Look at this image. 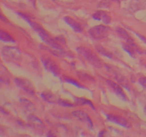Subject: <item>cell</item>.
<instances>
[{"instance_id":"ffe728a7","label":"cell","mask_w":146,"mask_h":137,"mask_svg":"<svg viewBox=\"0 0 146 137\" xmlns=\"http://www.w3.org/2000/svg\"><path fill=\"white\" fill-rule=\"evenodd\" d=\"M21 103L22 104L23 106L25 108V109H27L29 111H32L35 109V107L34 105L29 100L25 99V98H22L21 99Z\"/></svg>"},{"instance_id":"3957f363","label":"cell","mask_w":146,"mask_h":137,"mask_svg":"<svg viewBox=\"0 0 146 137\" xmlns=\"http://www.w3.org/2000/svg\"><path fill=\"white\" fill-rule=\"evenodd\" d=\"M1 54L9 61H19L21 59V51L15 47H4L1 50Z\"/></svg>"},{"instance_id":"44dd1931","label":"cell","mask_w":146,"mask_h":137,"mask_svg":"<svg viewBox=\"0 0 146 137\" xmlns=\"http://www.w3.org/2000/svg\"><path fill=\"white\" fill-rule=\"evenodd\" d=\"M77 75L79 77V78H81L83 81H86L87 82H94V78L85 72H81L80 71V72L77 73Z\"/></svg>"},{"instance_id":"7402d4cb","label":"cell","mask_w":146,"mask_h":137,"mask_svg":"<svg viewBox=\"0 0 146 137\" xmlns=\"http://www.w3.org/2000/svg\"><path fill=\"white\" fill-rule=\"evenodd\" d=\"M64 80H65V81H66V82L72 84V85L76 86L78 87V88H85V87L83 86V85H81V84H80V83L78 82L77 80H75V79H74V78H70V77H67V76H64Z\"/></svg>"},{"instance_id":"5bb4252c","label":"cell","mask_w":146,"mask_h":137,"mask_svg":"<svg viewBox=\"0 0 146 137\" xmlns=\"http://www.w3.org/2000/svg\"><path fill=\"white\" fill-rule=\"evenodd\" d=\"M41 97L44 98L45 101H48V102L51 103V104H58V99H57L56 96L54 95L53 93L48 92V91H44L41 94Z\"/></svg>"},{"instance_id":"d4e9b609","label":"cell","mask_w":146,"mask_h":137,"mask_svg":"<svg viewBox=\"0 0 146 137\" xmlns=\"http://www.w3.org/2000/svg\"><path fill=\"white\" fill-rule=\"evenodd\" d=\"M8 78L4 76H0V85L1 83H8Z\"/></svg>"},{"instance_id":"d6986e66","label":"cell","mask_w":146,"mask_h":137,"mask_svg":"<svg viewBox=\"0 0 146 137\" xmlns=\"http://www.w3.org/2000/svg\"><path fill=\"white\" fill-rule=\"evenodd\" d=\"M115 78L116 79V81L119 83V84L121 86H124L125 88H128V80L125 78L124 76H123L122 75L119 74H115Z\"/></svg>"},{"instance_id":"e0dca14e","label":"cell","mask_w":146,"mask_h":137,"mask_svg":"<svg viewBox=\"0 0 146 137\" xmlns=\"http://www.w3.org/2000/svg\"><path fill=\"white\" fill-rule=\"evenodd\" d=\"M74 101H75V103L76 104H79V105H88L91 106L93 109H95L92 102L89 101V100L86 99V98H83V97H74Z\"/></svg>"},{"instance_id":"7c38bea8","label":"cell","mask_w":146,"mask_h":137,"mask_svg":"<svg viewBox=\"0 0 146 137\" xmlns=\"http://www.w3.org/2000/svg\"><path fill=\"white\" fill-rule=\"evenodd\" d=\"M93 19L98 21H101L106 24H109L111 21V19L106 11L100 10L97 11L93 14Z\"/></svg>"},{"instance_id":"8992f818","label":"cell","mask_w":146,"mask_h":137,"mask_svg":"<svg viewBox=\"0 0 146 137\" xmlns=\"http://www.w3.org/2000/svg\"><path fill=\"white\" fill-rule=\"evenodd\" d=\"M14 81L17 86L24 90L27 94H31V95H34L35 94V88H34V85L28 79L24 78H16Z\"/></svg>"},{"instance_id":"ac0fdd59","label":"cell","mask_w":146,"mask_h":137,"mask_svg":"<svg viewBox=\"0 0 146 137\" xmlns=\"http://www.w3.org/2000/svg\"><path fill=\"white\" fill-rule=\"evenodd\" d=\"M96 50L98 51V53H100V54H102V55L105 56V57H108V58L112 59L113 57V55L112 53L110 51H108V49L104 48V47H103L102 46H96Z\"/></svg>"},{"instance_id":"2e32d148","label":"cell","mask_w":146,"mask_h":137,"mask_svg":"<svg viewBox=\"0 0 146 137\" xmlns=\"http://www.w3.org/2000/svg\"><path fill=\"white\" fill-rule=\"evenodd\" d=\"M0 40L2 41H4V42H15L14 39L9 33L5 31H3V30H0Z\"/></svg>"},{"instance_id":"603a6c76","label":"cell","mask_w":146,"mask_h":137,"mask_svg":"<svg viewBox=\"0 0 146 137\" xmlns=\"http://www.w3.org/2000/svg\"><path fill=\"white\" fill-rule=\"evenodd\" d=\"M58 104L59 105L63 106H68V107H73L74 106V104L71 103L70 101H67V100L61 99V98H58Z\"/></svg>"},{"instance_id":"7a4b0ae2","label":"cell","mask_w":146,"mask_h":137,"mask_svg":"<svg viewBox=\"0 0 146 137\" xmlns=\"http://www.w3.org/2000/svg\"><path fill=\"white\" fill-rule=\"evenodd\" d=\"M77 51L80 55L82 56L85 59H86L94 67L98 68H101L102 67L101 60L98 58V56L94 51L90 50L89 49L86 48V47H80L77 48Z\"/></svg>"},{"instance_id":"4316f807","label":"cell","mask_w":146,"mask_h":137,"mask_svg":"<svg viewBox=\"0 0 146 137\" xmlns=\"http://www.w3.org/2000/svg\"><path fill=\"white\" fill-rule=\"evenodd\" d=\"M0 110H1V109H0Z\"/></svg>"},{"instance_id":"5b68a950","label":"cell","mask_w":146,"mask_h":137,"mask_svg":"<svg viewBox=\"0 0 146 137\" xmlns=\"http://www.w3.org/2000/svg\"><path fill=\"white\" fill-rule=\"evenodd\" d=\"M41 60L46 69L48 70L51 73H52L54 75L59 76L60 68L52 59L49 58L48 57L44 56V57H41Z\"/></svg>"},{"instance_id":"8fae6325","label":"cell","mask_w":146,"mask_h":137,"mask_svg":"<svg viewBox=\"0 0 146 137\" xmlns=\"http://www.w3.org/2000/svg\"><path fill=\"white\" fill-rule=\"evenodd\" d=\"M123 48L132 57H135L136 54H141V50H140L139 47L135 44L134 41L125 42V44H123Z\"/></svg>"},{"instance_id":"6da1fadb","label":"cell","mask_w":146,"mask_h":137,"mask_svg":"<svg viewBox=\"0 0 146 137\" xmlns=\"http://www.w3.org/2000/svg\"><path fill=\"white\" fill-rule=\"evenodd\" d=\"M18 14L30 24V26L32 27L33 29H34L36 32H37V34L39 36L40 38L41 39V40H42L46 44H47L48 47H49L50 48L54 49L60 51V52L62 53L65 57L68 56V54L65 51L64 48L63 47L62 44H61L59 42H58V41L56 40V39H53L51 36H49V34L46 31V30L44 29L40 24H37L36 22H34V21H31V20L29 18V17H27L25 14H22V13H18Z\"/></svg>"},{"instance_id":"30bf717a","label":"cell","mask_w":146,"mask_h":137,"mask_svg":"<svg viewBox=\"0 0 146 137\" xmlns=\"http://www.w3.org/2000/svg\"><path fill=\"white\" fill-rule=\"evenodd\" d=\"M107 83L109 85V86L111 87V89L113 91V92L119 97L120 98H121L123 101H127V96L125 94V93L124 92L123 89L122 88V87L119 84L115 82V81H111V80H108Z\"/></svg>"},{"instance_id":"9a60e30c","label":"cell","mask_w":146,"mask_h":137,"mask_svg":"<svg viewBox=\"0 0 146 137\" xmlns=\"http://www.w3.org/2000/svg\"><path fill=\"white\" fill-rule=\"evenodd\" d=\"M116 31H117V32H118V34H119L120 37L125 40V42L134 41V40L131 38V37L130 36V34L127 32L126 30H125L124 29L121 28V27H117Z\"/></svg>"},{"instance_id":"4fadbf2b","label":"cell","mask_w":146,"mask_h":137,"mask_svg":"<svg viewBox=\"0 0 146 137\" xmlns=\"http://www.w3.org/2000/svg\"><path fill=\"white\" fill-rule=\"evenodd\" d=\"M64 21L67 24L70 26V27L72 28V29L74 31H75L76 32H81L83 31V27L81 25V24L78 22V21H76L75 19H72L70 17H64Z\"/></svg>"},{"instance_id":"52a82bcc","label":"cell","mask_w":146,"mask_h":137,"mask_svg":"<svg viewBox=\"0 0 146 137\" xmlns=\"http://www.w3.org/2000/svg\"><path fill=\"white\" fill-rule=\"evenodd\" d=\"M28 124L33 130H35L38 132H39V131L42 132L46 129L44 123L39 118H37L34 115H32V114H30L28 116Z\"/></svg>"},{"instance_id":"cb8c5ba5","label":"cell","mask_w":146,"mask_h":137,"mask_svg":"<svg viewBox=\"0 0 146 137\" xmlns=\"http://www.w3.org/2000/svg\"><path fill=\"white\" fill-rule=\"evenodd\" d=\"M139 83L146 88V76H143L139 78Z\"/></svg>"},{"instance_id":"9c48e42d","label":"cell","mask_w":146,"mask_h":137,"mask_svg":"<svg viewBox=\"0 0 146 137\" xmlns=\"http://www.w3.org/2000/svg\"><path fill=\"white\" fill-rule=\"evenodd\" d=\"M107 119L110 122L114 123L121 126L125 127V128H131V124L126 118H123L122 116L116 115H113V114H108L107 115Z\"/></svg>"},{"instance_id":"277c9868","label":"cell","mask_w":146,"mask_h":137,"mask_svg":"<svg viewBox=\"0 0 146 137\" xmlns=\"http://www.w3.org/2000/svg\"><path fill=\"white\" fill-rule=\"evenodd\" d=\"M110 32V28L105 25H98L92 27L88 31V34L96 40L106 38Z\"/></svg>"},{"instance_id":"ba28073f","label":"cell","mask_w":146,"mask_h":137,"mask_svg":"<svg viewBox=\"0 0 146 137\" xmlns=\"http://www.w3.org/2000/svg\"><path fill=\"white\" fill-rule=\"evenodd\" d=\"M73 116L76 118L77 119L79 120L80 121L85 124L88 128H93V122L91 121V118L84 111H81V110H77V111H74L71 113Z\"/></svg>"},{"instance_id":"484cf974","label":"cell","mask_w":146,"mask_h":137,"mask_svg":"<svg viewBox=\"0 0 146 137\" xmlns=\"http://www.w3.org/2000/svg\"><path fill=\"white\" fill-rule=\"evenodd\" d=\"M0 19L2 20L3 21H4V22H7V23H9V21L7 19V18H6L5 17H4V15L2 14V13H1V9H0Z\"/></svg>"}]
</instances>
